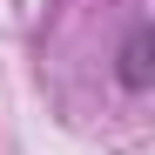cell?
I'll list each match as a JSON object with an SVG mask.
<instances>
[{
	"instance_id": "1",
	"label": "cell",
	"mask_w": 155,
	"mask_h": 155,
	"mask_svg": "<svg viewBox=\"0 0 155 155\" xmlns=\"http://www.w3.org/2000/svg\"><path fill=\"white\" fill-rule=\"evenodd\" d=\"M115 81H121L128 94H148V88H155V27H148V20L128 27L121 54H115Z\"/></svg>"
}]
</instances>
